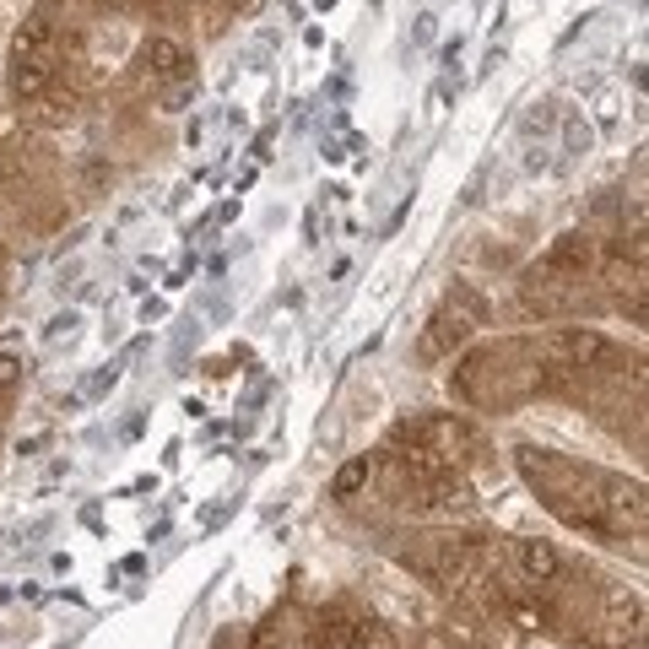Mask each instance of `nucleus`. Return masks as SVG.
Returning <instances> with one entry per match:
<instances>
[{
    "mask_svg": "<svg viewBox=\"0 0 649 649\" xmlns=\"http://www.w3.org/2000/svg\"><path fill=\"white\" fill-rule=\"evenodd\" d=\"M563 136H568V152H590V125L585 120H568Z\"/></svg>",
    "mask_w": 649,
    "mask_h": 649,
    "instance_id": "nucleus-15",
    "label": "nucleus"
},
{
    "mask_svg": "<svg viewBox=\"0 0 649 649\" xmlns=\"http://www.w3.org/2000/svg\"><path fill=\"white\" fill-rule=\"evenodd\" d=\"M514 558H519L525 579H536V585H547V579H558V574H563V558H558V547H552V541L525 536V541H514Z\"/></svg>",
    "mask_w": 649,
    "mask_h": 649,
    "instance_id": "nucleus-6",
    "label": "nucleus"
},
{
    "mask_svg": "<svg viewBox=\"0 0 649 649\" xmlns=\"http://www.w3.org/2000/svg\"><path fill=\"white\" fill-rule=\"evenodd\" d=\"M607 617L612 623H623V628H645V607H639V596H628V590H607Z\"/></svg>",
    "mask_w": 649,
    "mask_h": 649,
    "instance_id": "nucleus-11",
    "label": "nucleus"
},
{
    "mask_svg": "<svg viewBox=\"0 0 649 649\" xmlns=\"http://www.w3.org/2000/svg\"><path fill=\"white\" fill-rule=\"evenodd\" d=\"M374 482V461L368 455H357V461H346L341 472H335V482H330V498H357L363 487Z\"/></svg>",
    "mask_w": 649,
    "mask_h": 649,
    "instance_id": "nucleus-10",
    "label": "nucleus"
},
{
    "mask_svg": "<svg viewBox=\"0 0 649 649\" xmlns=\"http://www.w3.org/2000/svg\"><path fill=\"white\" fill-rule=\"evenodd\" d=\"M590 266H596V238H590V233H563V238L541 255L536 271H547V277H585Z\"/></svg>",
    "mask_w": 649,
    "mask_h": 649,
    "instance_id": "nucleus-2",
    "label": "nucleus"
},
{
    "mask_svg": "<svg viewBox=\"0 0 649 649\" xmlns=\"http://www.w3.org/2000/svg\"><path fill=\"white\" fill-rule=\"evenodd\" d=\"M509 617H514V628H525V634H541V628H547V617H541L530 601H509Z\"/></svg>",
    "mask_w": 649,
    "mask_h": 649,
    "instance_id": "nucleus-13",
    "label": "nucleus"
},
{
    "mask_svg": "<svg viewBox=\"0 0 649 649\" xmlns=\"http://www.w3.org/2000/svg\"><path fill=\"white\" fill-rule=\"evenodd\" d=\"M607 287H617V293L639 287V266H628V260H607Z\"/></svg>",
    "mask_w": 649,
    "mask_h": 649,
    "instance_id": "nucleus-12",
    "label": "nucleus"
},
{
    "mask_svg": "<svg viewBox=\"0 0 649 649\" xmlns=\"http://www.w3.org/2000/svg\"><path fill=\"white\" fill-rule=\"evenodd\" d=\"M428 649H466V645H450V639H428Z\"/></svg>",
    "mask_w": 649,
    "mask_h": 649,
    "instance_id": "nucleus-16",
    "label": "nucleus"
},
{
    "mask_svg": "<svg viewBox=\"0 0 649 649\" xmlns=\"http://www.w3.org/2000/svg\"><path fill=\"white\" fill-rule=\"evenodd\" d=\"M601 503L612 509L607 530H623V525L645 530V487L639 482H607V498H601Z\"/></svg>",
    "mask_w": 649,
    "mask_h": 649,
    "instance_id": "nucleus-5",
    "label": "nucleus"
},
{
    "mask_svg": "<svg viewBox=\"0 0 649 649\" xmlns=\"http://www.w3.org/2000/svg\"><path fill=\"white\" fill-rule=\"evenodd\" d=\"M401 433H406L412 444L433 450L444 466H461V461L472 455V444H477V439H472V428H466V423H455V417H417V423H406Z\"/></svg>",
    "mask_w": 649,
    "mask_h": 649,
    "instance_id": "nucleus-1",
    "label": "nucleus"
},
{
    "mask_svg": "<svg viewBox=\"0 0 649 649\" xmlns=\"http://www.w3.org/2000/svg\"><path fill=\"white\" fill-rule=\"evenodd\" d=\"M54 54H60L54 27H49L44 16H27V22L16 27V38H11V60H38V65H54Z\"/></svg>",
    "mask_w": 649,
    "mask_h": 649,
    "instance_id": "nucleus-4",
    "label": "nucleus"
},
{
    "mask_svg": "<svg viewBox=\"0 0 649 649\" xmlns=\"http://www.w3.org/2000/svg\"><path fill=\"white\" fill-rule=\"evenodd\" d=\"M574 368H607V363H617V346L607 341V335H596V330H568V335H558L552 341Z\"/></svg>",
    "mask_w": 649,
    "mask_h": 649,
    "instance_id": "nucleus-3",
    "label": "nucleus"
},
{
    "mask_svg": "<svg viewBox=\"0 0 649 649\" xmlns=\"http://www.w3.org/2000/svg\"><path fill=\"white\" fill-rule=\"evenodd\" d=\"M142 60H147V71L158 76V82H179L184 71H189V54H184V44H173V38H147V49H142Z\"/></svg>",
    "mask_w": 649,
    "mask_h": 649,
    "instance_id": "nucleus-8",
    "label": "nucleus"
},
{
    "mask_svg": "<svg viewBox=\"0 0 649 649\" xmlns=\"http://www.w3.org/2000/svg\"><path fill=\"white\" fill-rule=\"evenodd\" d=\"M54 82V65H38V60H11V93L16 98H44Z\"/></svg>",
    "mask_w": 649,
    "mask_h": 649,
    "instance_id": "nucleus-9",
    "label": "nucleus"
},
{
    "mask_svg": "<svg viewBox=\"0 0 649 649\" xmlns=\"http://www.w3.org/2000/svg\"><path fill=\"white\" fill-rule=\"evenodd\" d=\"M466 335H472V324L461 320V315H433L428 330H423V341H417V352H423V357H444V352H455Z\"/></svg>",
    "mask_w": 649,
    "mask_h": 649,
    "instance_id": "nucleus-7",
    "label": "nucleus"
},
{
    "mask_svg": "<svg viewBox=\"0 0 649 649\" xmlns=\"http://www.w3.org/2000/svg\"><path fill=\"white\" fill-rule=\"evenodd\" d=\"M22 374H27V363H22L16 352H0V395H5V390H16V384H22Z\"/></svg>",
    "mask_w": 649,
    "mask_h": 649,
    "instance_id": "nucleus-14",
    "label": "nucleus"
}]
</instances>
